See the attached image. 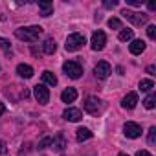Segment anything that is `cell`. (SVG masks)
<instances>
[{
	"label": "cell",
	"mask_w": 156,
	"mask_h": 156,
	"mask_svg": "<svg viewBox=\"0 0 156 156\" xmlns=\"http://www.w3.org/2000/svg\"><path fill=\"white\" fill-rule=\"evenodd\" d=\"M6 112V107H4V103H0V116H2Z\"/></svg>",
	"instance_id": "obj_34"
},
{
	"label": "cell",
	"mask_w": 156,
	"mask_h": 156,
	"mask_svg": "<svg viewBox=\"0 0 156 156\" xmlns=\"http://www.w3.org/2000/svg\"><path fill=\"white\" fill-rule=\"evenodd\" d=\"M94 73H96L98 79H107V77L112 73V68H110V64L107 61H99L96 64V68H94Z\"/></svg>",
	"instance_id": "obj_9"
},
{
	"label": "cell",
	"mask_w": 156,
	"mask_h": 156,
	"mask_svg": "<svg viewBox=\"0 0 156 156\" xmlns=\"http://www.w3.org/2000/svg\"><path fill=\"white\" fill-rule=\"evenodd\" d=\"M51 147H53L55 151L62 152L64 147H66V140H64V136H62V134H57L55 138H51Z\"/></svg>",
	"instance_id": "obj_15"
},
{
	"label": "cell",
	"mask_w": 156,
	"mask_h": 156,
	"mask_svg": "<svg viewBox=\"0 0 156 156\" xmlns=\"http://www.w3.org/2000/svg\"><path fill=\"white\" fill-rule=\"evenodd\" d=\"M62 118H64L66 121H73V123H77V121H81V119H83V112H81L79 108L70 107V108H66V110H64Z\"/></svg>",
	"instance_id": "obj_10"
},
{
	"label": "cell",
	"mask_w": 156,
	"mask_h": 156,
	"mask_svg": "<svg viewBox=\"0 0 156 156\" xmlns=\"http://www.w3.org/2000/svg\"><path fill=\"white\" fill-rule=\"evenodd\" d=\"M136 105H138V94H136V92H129V94L123 98V101H121V107H123V108H129V110H132Z\"/></svg>",
	"instance_id": "obj_11"
},
{
	"label": "cell",
	"mask_w": 156,
	"mask_h": 156,
	"mask_svg": "<svg viewBox=\"0 0 156 156\" xmlns=\"http://www.w3.org/2000/svg\"><path fill=\"white\" fill-rule=\"evenodd\" d=\"M92 136H94V134L90 132V129H85V127H81V129H77V130H75V140L79 141V143H81V141L90 140Z\"/></svg>",
	"instance_id": "obj_14"
},
{
	"label": "cell",
	"mask_w": 156,
	"mask_h": 156,
	"mask_svg": "<svg viewBox=\"0 0 156 156\" xmlns=\"http://www.w3.org/2000/svg\"><path fill=\"white\" fill-rule=\"evenodd\" d=\"M103 6H105L107 9H112V8H116V6H118V2H116V0H105Z\"/></svg>",
	"instance_id": "obj_28"
},
{
	"label": "cell",
	"mask_w": 156,
	"mask_h": 156,
	"mask_svg": "<svg viewBox=\"0 0 156 156\" xmlns=\"http://www.w3.org/2000/svg\"><path fill=\"white\" fill-rule=\"evenodd\" d=\"M154 105H156V96H154V94H149V96L143 99V107H145V108H149V110H152V108H154Z\"/></svg>",
	"instance_id": "obj_22"
},
{
	"label": "cell",
	"mask_w": 156,
	"mask_h": 156,
	"mask_svg": "<svg viewBox=\"0 0 156 156\" xmlns=\"http://www.w3.org/2000/svg\"><path fill=\"white\" fill-rule=\"evenodd\" d=\"M108 28H112V30H121V20H119V19H110V20H108Z\"/></svg>",
	"instance_id": "obj_24"
},
{
	"label": "cell",
	"mask_w": 156,
	"mask_h": 156,
	"mask_svg": "<svg viewBox=\"0 0 156 156\" xmlns=\"http://www.w3.org/2000/svg\"><path fill=\"white\" fill-rule=\"evenodd\" d=\"M8 152V149H6V143L4 141H0V154H6Z\"/></svg>",
	"instance_id": "obj_31"
},
{
	"label": "cell",
	"mask_w": 156,
	"mask_h": 156,
	"mask_svg": "<svg viewBox=\"0 0 156 156\" xmlns=\"http://www.w3.org/2000/svg\"><path fill=\"white\" fill-rule=\"evenodd\" d=\"M127 4H129V6H134V8H138V6H141V0H127Z\"/></svg>",
	"instance_id": "obj_29"
},
{
	"label": "cell",
	"mask_w": 156,
	"mask_h": 156,
	"mask_svg": "<svg viewBox=\"0 0 156 156\" xmlns=\"http://www.w3.org/2000/svg\"><path fill=\"white\" fill-rule=\"evenodd\" d=\"M121 15H123V19H127V20H129L130 24H134V26L147 24V20H149V15H145V13H138V11H130V9H123Z\"/></svg>",
	"instance_id": "obj_4"
},
{
	"label": "cell",
	"mask_w": 156,
	"mask_h": 156,
	"mask_svg": "<svg viewBox=\"0 0 156 156\" xmlns=\"http://www.w3.org/2000/svg\"><path fill=\"white\" fill-rule=\"evenodd\" d=\"M105 44H107V35H105V31H101V30L94 31V33H92V39H90L92 50H94V51H101V50L105 48Z\"/></svg>",
	"instance_id": "obj_5"
},
{
	"label": "cell",
	"mask_w": 156,
	"mask_h": 156,
	"mask_svg": "<svg viewBox=\"0 0 156 156\" xmlns=\"http://www.w3.org/2000/svg\"><path fill=\"white\" fill-rule=\"evenodd\" d=\"M152 88H154L152 79H141V81H140V90H141V92H151Z\"/></svg>",
	"instance_id": "obj_20"
},
{
	"label": "cell",
	"mask_w": 156,
	"mask_h": 156,
	"mask_svg": "<svg viewBox=\"0 0 156 156\" xmlns=\"http://www.w3.org/2000/svg\"><path fill=\"white\" fill-rule=\"evenodd\" d=\"M147 8H149L151 11H154V9H156V2H154V0H151V2L147 4Z\"/></svg>",
	"instance_id": "obj_32"
},
{
	"label": "cell",
	"mask_w": 156,
	"mask_h": 156,
	"mask_svg": "<svg viewBox=\"0 0 156 156\" xmlns=\"http://www.w3.org/2000/svg\"><path fill=\"white\" fill-rule=\"evenodd\" d=\"M17 73L20 77H24V79H30V77H33V68L30 64H19L17 66Z\"/></svg>",
	"instance_id": "obj_16"
},
{
	"label": "cell",
	"mask_w": 156,
	"mask_h": 156,
	"mask_svg": "<svg viewBox=\"0 0 156 156\" xmlns=\"http://www.w3.org/2000/svg\"><path fill=\"white\" fill-rule=\"evenodd\" d=\"M154 72H156V66H154V64H149V66H147V73L154 75Z\"/></svg>",
	"instance_id": "obj_30"
},
{
	"label": "cell",
	"mask_w": 156,
	"mask_h": 156,
	"mask_svg": "<svg viewBox=\"0 0 156 156\" xmlns=\"http://www.w3.org/2000/svg\"><path fill=\"white\" fill-rule=\"evenodd\" d=\"M136 156H151V154H149L147 151H138V152H136Z\"/></svg>",
	"instance_id": "obj_33"
},
{
	"label": "cell",
	"mask_w": 156,
	"mask_h": 156,
	"mask_svg": "<svg viewBox=\"0 0 156 156\" xmlns=\"http://www.w3.org/2000/svg\"><path fill=\"white\" fill-rule=\"evenodd\" d=\"M118 156H129V154H123V152H121V154H118Z\"/></svg>",
	"instance_id": "obj_35"
},
{
	"label": "cell",
	"mask_w": 156,
	"mask_h": 156,
	"mask_svg": "<svg viewBox=\"0 0 156 156\" xmlns=\"http://www.w3.org/2000/svg\"><path fill=\"white\" fill-rule=\"evenodd\" d=\"M132 37H134L132 30H121L119 31V41L121 42H129V41H132Z\"/></svg>",
	"instance_id": "obj_21"
},
{
	"label": "cell",
	"mask_w": 156,
	"mask_h": 156,
	"mask_svg": "<svg viewBox=\"0 0 156 156\" xmlns=\"http://www.w3.org/2000/svg\"><path fill=\"white\" fill-rule=\"evenodd\" d=\"M55 50H57V44H55L53 39H46V41L42 42V51H44L46 55H53Z\"/></svg>",
	"instance_id": "obj_18"
},
{
	"label": "cell",
	"mask_w": 156,
	"mask_h": 156,
	"mask_svg": "<svg viewBox=\"0 0 156 156\" xmlns=\"http://www.w3.org/2000/svg\"><path fill=\"white\" fill-rule=\"evenodd\" d=\"M85 110H87L88 114H92V116L99 114V112L103 110V103H101V99H98V98H94V96L87 98V101H85Z\"/></svg>",
	"instance_id": "obj_6"
},
{
	"label": "cell",
	"mask_w": 156,
	"mask_h": 156,
	"mask_svg": "<svg viewBox=\"0 0 156 156\" xmlns=\"http://www.w3.org/2000/svg\"><path fill=\"white\" fill-rule=\"evenodd\" d=\"M62 70H64V73L70 77V79H79V77L83 75V66L77 61H66L62 64Z\"/></svg>",
	"instance_id": "obj_3"
},
{
	"label": "cell",
	"mask_w": 156,
	"mask_h": 156,
	"mask_svg": "<svg viewBox=\"0 0 156 156\" xmlns=\"http://www.w3.org/2000/svg\"><path fill=\"white\" fill-rule=\"evenodd\" d=\"M61 99H62L64 103H73V101L77 99V90H75V88H66V90L61 94Z\"/></svg>",
	"instance_id": "obj_17"
},
{
	"label": "cell",
	"mask_w": 156,
	"mask_h": 156,
	"mask_svg": "<svg viewBox=\"0 0 156 156\" xmlns=\"http://www.w3.org/2000/svg\"><path fill=\"white\" fill-rule=\"evenodd\" d=\"M39 9H41L42 17H50L53 13V4L48 2V0H39Z\"/></svg>",
	"instance_id": "obj_13"
},
{
	"label": "cell",
	"mask_w": 156,
	"mask_h": 156,
	"mask_svg": "<svg viewBox=\"0 0 156 156\" xmlns=\"http://www.w3.org/2000/svg\"><path fill=\"white\" fill-rule=\"evenodd\" d=\"M42 81H44V85L55 87V85H57V77H55V73H53V72L44 70V72H42Z\"/></svg>",
	"instance_id": "obj_19"
},
{
	"label": "cell",
	"mask_w": 156,
	"mask_h": 156,
	"mask_svg": "<svg viewBox=\"0 0 156 156\" xmlns=\"http://www.w3.org/2000/svg\"><path fill=\"white\" fill-rule=\"evenodd\" d=\"M85 42H87L85 35H81V33H70V35L66 37V44H64V48H66V51H77V50H81V48H83Z\"/></svg>",
	"instance_id": "obj_2"
},
{
	"label": "cell",
	"mask_w": 156,
	"mask_h": 156,
	"mask_svg": "<svg viewBox=\"0 0 156 156\" xmlns=\"http://www.w3.org/2000/svg\"><path fill=\"white\" fill-rule=\"evenodd\" d=\"M147 140H149V145H156V127H151Z\"/></svg>",
	"instance_id": "obj_23"
},
{
	"label": "cell",
	"mask_w": 156,
	"mask_h": 156,
	"mask_svg": "<svg viewBox=\"0 0 156 156\" xmlns=\"http://www.w3.org/2000/svg\"><path fill=\"white\" fill-rule=\"evenodd\" d=\"M143 50H145V42H143V41H140V39L130 41V44H129V51H130L132 55H141Z\"/></svg>",
	"instance_id": "obj_12"
},
{
	"label": "cell",
	"mask_w": 156,
	"mask_h": 156,
	"mask_svg": "<svg viewBox=\"0 0 156 156\" xmlns=\"http://www.w3.org/2000/svg\"><path fill=\"white\" fill-rule=\"evenodd\" d=\"M147 37L152 39V41L156 39V26H154V24H149V26H147Z\"/></svg>",
	"instance_id": "obj_25"
},
{
	"label": "cell",
	"mask_w": 156,
	"mask_h": 156,
	"mask_svg": "<svg viewBox=\"0 0 156 156\" xmlns=\"http://www.w3.org/2000/svg\"><path fill=\"white\" fill-rule=\"evenodd\" d=\"M33 96H35V99H37L41 105H46V103L50 101V90L46 88V85H37V87L33 88Z\"/></svg>",
	"instance_id": "obj_8"
},
{
	"label": "cell",
	"mask_w": 156,
	"mask_h": 156,
	"mask_svg": "<svg viewBox=\"0 0 156 156\" xmlns=\"http://www.w3.org/2000/svg\"><path fill=\"white\" fill-rule=\"evenodd\" d=\"M41 33H42V28L41 26H28V28L15 30V37L19 41H24V42H35Z\"/></svg>",
	"instance_id": "obj_1"
},
{
	"label": "cell",
	"mask_w": 156,
	"mask_h": 156,
	"mask_svg": "<svg viewBox=\"0 0 156 156\" xmlns=\"http://www.w3.org/2000/svg\"><path fill=\"white\" fill-rule=\"evenodd\" d=\"M123 132H125L127 138L136 140V138L141 136V127H140L138 123H134V121H127V123L123 125Z\"/></svg>",
	"instance_id": "obj_7"
},
{
	"label": "cell",
	"mask_w": 156,
	"mask_h": 156,
	"mask_svg": "<svg viewBox=\"0 0 156 156\" xmlns=\"http://www.w3.org/2000/svg\"><path fill=\"white\" fill-rule=\"evenodd\" d=\"M0 48H2V50H9V48H11V42H9L8 39H2V37H0Z\"/></svg>",
	"instance_id": "obj_27"
},
{
	"label": "cell",
	"mask_w": 156,
	"mask_h": 156,
	"mask_svg": "<svg viewBox=\"0 0 156 156\" xmlns=\"http://www.w3.org/2000/svg\"><path fill=\"white\" fill-rule=\"evenodd\" d=\"M51 145V138H42L41 141H39V149H46V147H50Z\"/></svg>",
	"instance_id": "obj_26"
}]
</instances>
